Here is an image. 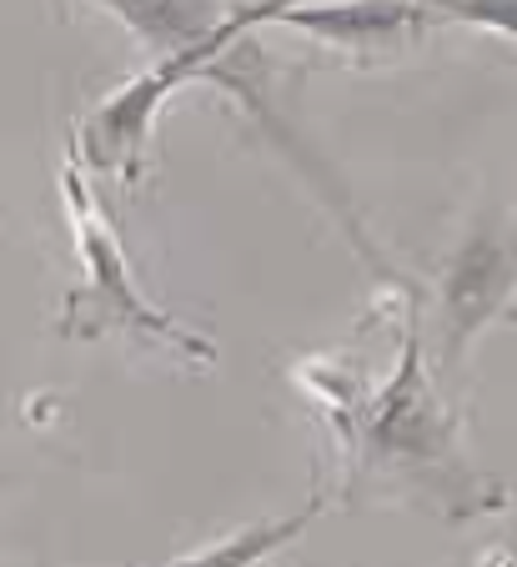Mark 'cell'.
I'll list each match as a JSON object with an SVG mask.
<instances>
[{
  "label": "cell",
  "mask_w": 517,
  "mask_h": 567,
  "mask_svg": "<svg viewBox=\"0 0 517 567\" xmlns=\"http://www.w3.org/2000/svg\"><path fill=\"white\" fill-rule=\"evenodd\" d=\"M356 457L372 477L397 482L407 503L432 507L447 523H467V517L493 513V507L507 503L503 487L467 462L457 412L432 386L417 327H407L397 372L366 402L362 432H356Z\"/></svg>",
  "instance_id": "obj_1"
},
{
  "label": "cell",
  "mask_w": 517,
  "mask_h": 567,
  "mask_svg": "<svg viewBox=\"0 0 517 567\" xmlns=\"http://www.w3.org/2000/svg\"><path fill=\"white\" fill-rule=\"evenodd\" d=\"M61 196H65V212H71V226H76L81 267H86V281H81L61 307V332L81 337V342H96V337H106V332H136V337L176 347V352L196 357V362H211V342H201V337L186 332L176 317H166L162 307H152V301L141 297L116 231H111L96 196L81 182V161H71L61 172Z\"/></svg>",
  "instance_id": "obj_2"
},
{
  "label": "cell",
  "mask_w": 517,
  "mask_h": 567,
  "mask_svg": "<svg viewBox=\"0 0 517 567\" xmlns=\"http://www.w3.org/2000/svg\"><path fill=\"white\" fill-rule=\"evenodd\" d=\"M287 6H302V0H247L231 11L227 25H216L211 35L182 45V51H166L152 71H141L136 81L106 96L81 126V151H86V166L101 176H116V182L136 186L141 166H146V141H152V121L186 81H201L206 65L216 55H227L237 41H247L261 21H281Z\"/></svg>",
  "instance_id": "obj_3"
},
{
  "label": "cell",
  "mask_w": 517,
  "mask_h": 567,
  "mask_svg": "<svg viewBox=\"0 0 517 567\" xmlns=\"http://www.w3.org/2000/svg\"><path fill=\"white\" fill-rule=\"evenodd\" d=\"M513 291H517V216L487 212L467 226V236L442 267L437 301H442L447 357H463L513 307Z\"/></svg>",
  "instance_id": "obj_4"
},
{
  "label": "cell",
  "mask_w": 517,
  "mask_h": 567,
  "mask_svg": "<svg viewBox=\"0 0 517 567\" xmlns=\"http://www.w3.org/2000/svg\"><path fill=\"white\" fill-rule=\"evenodd\" d=\"M437 21L432 11H422L417 0H302V6H287L281 25H297V31L322 35L327 45H392L422 35Z\"/></svg>",
  "instance_id": "obj_5"
},
{
  "label": "cell",
  "mask_w": 517,
  "mask_h": 567,
  "mask_svg": "<svg viewBox=\"0 0 517 567\" xmlns=\"http://www.w3.org/2000/svg\"><path fill=\"white\" fill-rule=\"evenodd\" d=\"M111 16H121V25L141 35L156 51H182V45L211 35L216 25H227L237 6L227 0H101Z\"/></svg>",
  "instance_id": "obj_6"
},
{
  "label": "cell",
  "mask_w": 517,
  "mask_h": 567,
  "mask_svg": "<svg viewBox=\"0 0 517 567\" xmlns=\"http://www.w3.org/2000/svg\"><path fill=\"white\" fill-rule=\"evenodd\" d=\"M317 513H322V497H312L302 513H291V517H267V523H251V527H241V533L216 537V543L196 547V553L176 557V563H166V567H261L271 553L297 543V537L312 527Z\"/></svg>",
  "instance_id": "obj_7"
},
{
  "label": "cell",
  "mask_w": 517,
  "mask_h": 567,
  "mask_svg": "<svg viewBox=\"0 0 517 567\" xmlns=\"http://www.w3.org/2000/svg\"><path fill=\"white\" fill-rule=\"evenodd\" d=\"M417 6L432 11L437 21H463L497 35H517V0H417Z\"/></svg>",
  "instance_id": "obj_8"
},
{
  "label": "cell",
  "mask_w": 517,
  "mask_h": 567,
  "mask_svg": "<svg viewBox=\"0 0 517 567\" xmlns=\"http://www.w3.org/2000/svg\"><path fill=\"white\" fill-rule=\"evenodd\" d=\"M503 317H507V321H513V327H517V307H507V311H503Z\"/></svg>",
  "instance_id": "obj_9"
}]
</instances>
